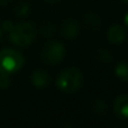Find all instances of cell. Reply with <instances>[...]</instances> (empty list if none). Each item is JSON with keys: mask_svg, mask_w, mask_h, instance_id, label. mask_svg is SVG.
Returning a JSON list of instances; mask_svg holds the SVG:
<instances>
[{"mask_svg": "<svg viewBox=\"0 0 128 128\" xmlns=\"http://www.w3.org/2000/svg\"><path fill=\"white\" fill-rule=\"evenodd\" d=\"M58 88L62 92L72 93L78 91L83 83V75L81 71L75 68L64 70L58 78Z\"/></svg>", "mask_w": 128, "mask_h": 128, "instance_id": "cell-1", "label": "cell"}, {"mask_svg": "<svg viewBox=\"0 0 128 128\" xmlns=\"http://www.w3.org/2000/svg\"><path fill=\"white\" fill-rule=\"evenodd\" d=\"M24 65V58L15 50L6 48L0 52V74H12Z\"/></svg>", "mask_w": 128, "mask_h": 128, "instance_id": "cell-2", "label": "cell"}, {"mask_svg": "<svg viewBox=\"0 0 128 128\" xmlns=\"http://www.w3.org/2000/svg\"><path fill=\"white\" fill-rule=\"evenodd\" d=\"M36 36V29L29 22H22L16 26L9 32L10 40L15 45L20 47L28 46Z\"/></svg>", "mask_w": 128, "mask_h": 128, "instance_id": "cell-3", "label": "cell"}, {"mask_svg": "<svg viewBox=\"0 0 128 128\" xmlns=\"http://www.w3.org/2000/svg\"><path fill=\"white\" fill-rule=\"evenodd\" d=\"M65 55V48L61 43L51 42L45 46L44 51L42 53V58L45 63L54 65L60 63Z\"/></svg>", "mask_w": 128, "mask_h": 128, "instance_id": "cell-4", "label": "cell"}, {"mask_svg": "<svg viewBox=\"0 0 128 128\" xmlns=\"http://www.w3.org/2000/svg\"><path fill=\"white\" fill-rule=\"evenodd\" d=\"M114 110L120 119H128V94H122L115 100Z\"/></svg>", "mask_w": 128, "mask_h": 128, "instance_id": "cell-5", "label": "cell"}, {"mask_svg": "<svg viewBox=\"0 0 128 128\" xmlns=\"http://www.w3.org/2000/svg\"><path fill=\"white\" fill-rule=\"evenodd\" d=\"M126 38V30L120 25H115L108 30V40L112 44H120Z\"/></svg>", "mask_w": 128, "mask_h": 128, "instance_id": "cell-6", "label": "cell"}, {"mask_svg": "<svg viewBox=\"0 0 128 128\" xmlns=\"http://www.w3.org/2000/svg\"><path fill=\"white\" fill-rule=\"evenodd\" d=\"M62 32L63 35L68 38H74L75 36H78L80 32V26L75 20L68 19L64 22L63 27H62Z\"/></svg>", "mask_w": 128, "mask_h": 128, "instance_id": "cell-7", "label": "cell"}, {"mask_svg": "<svg viewBox=\"0 0 128 128\" xmlns=\"http://www.w3.org/2000/svg\"><path fill=\"white\" fill-rule=\"evenodd\" d=\"M30 80L33 82V84L37 88H44L47 84L50 83V76L46 72L44 71H35V72L32 74Z\"/></svg>", "mask_w": 128, "mask_h": 128, "instance_id": "cell-8", "label": "cell"}, {"mask_svg": "<svg viewBox=\"0 0 128 128\" xmlns=\"http://www.w3.org/2000/svg\"><path fill=\"white\" fill-rule=\"evenodd\" d=\"M84 24L90 30H98L100 28L101 22H100V18L97 15L90 12L86 14V17H84Z\"/></svg>", "mask_w": 128, "mask_h": 128, "instance_id": "cell-9", "label": "cell"}, {"mask_svg": "<svg viewBox=\"0 0 128 128\" xmlns=\"http://www.w3.org/2000/svg\"><path fill=\"white\" fill-rule=\"evenodd\" d=\"M115 73L122 81L128 82V62L119 63L115 68Z\"/></svg>", "mask_w": 128, "mask_h": 128, "instance_id": "cell-10", "label": "cell"}, {"mask_svg": "<svg viewBox=\"0 0 128 128\" xmlns=\"http://www.w3.org/2000/svg\"><path fill=\"white\" fill-rule=\"evenodd\" d=\"M107 104H104V101L102 100H97V101L93 104V111H94L96 115L98 116H104L107 114Z\"/></svg>", "mask_w": 128, "mask_h": 128, "instance_id": "cell-11", "label": "cell"}, {"mask_svg": "<svg viewBox=\"0 0 128 128\" xmlns=\"http://www.w3.org/2000/svg\"><path fill=\"white\" fill-rule=\"evenodd\" d=\"M96 58L102 63H109L112 60V55L107 50H98L96 53Z\"/></svg>", "mask_w": 128, "mask_h": 128, "instance_id": "cell-12", "label": "cell"}, {"mask_svg": "<svg viewBox=\"0 0 128 128\" xmlns=\"http://www.w3.org/2000/svg\"><path fill=\"white\" fill-rule=\"evenodd\" d=\"M42 33L44 34L45 36H52L54 33L53 26H52L51 24H48V22H45V24L42 26Z\"/></svg>", "mask_w": 128, "mask_h": 128, "instance_id": "cell-13", "label": "cell"}, {"mask_svg": "<svg viewBox=\"0 0 128 128\" xmlns=\"http://www.w3.org/2000/svg\"><path fill=\"white\" fill-rule=\"evenodd\" d=\"M28 11H29V6L26 4H19V6L17 7V9H16V12H17L18 16H25L28 14Z\"/></svg>", "mask_w": 128, "mask_h": 128, "instance_id": "cell-14", "label": "cell"}, {"mask_svg": "<svg viewBox=\"0 0 128 128\" xmlns=\"http://www.w3.org/2000/svg\"><path fill=\"white\" fill-rule=\"evenodd\" d=\"M10 84V78L8 74H0V86L7 88Z\"/></svg>", "mask_w": 128, "mask_h": 128, "instance_id": "cell-15", "label": "cell"}, {"mask_svg": "<svg viewBox=\"0 0 128 128\" xmlns=\"http://www.w3.org/2000/svg\"><path fill=\"white\" fill-rule=\"evenodd\" d=\"M14 26H15V25H14L11 22H9V20H6V22L2 24V29H4V30H6V32H10L11 29L14 28Z\"/></svg>", "mask_w": 128, "mask_h": 128, "instance_id": "cell-16", "label": "cell"}, {"mask_svg": "<svg viewBox=\"0 0 128 128\" xmlns=\"http://www.w3.org/2000/svg\"><path fill=\"white\" fill-rule=\"evenodd\" d=\"M10 0H0V6H4V4H7Z\"/></svg>", "mask_w": 128, "mask_h": 128, "instance_id": "cell-17", "label": "cell"}, {"mask_svg": "<svg viewBox=\"0 0 128 128\" xmlns=\"http://www.w3.org/2000/svg\"><path fill=\"white\" fill-rule=\"evenodd\" d=\"M124 22H125V25L128 27V14L126 16H125V18H124Z\"/></svg>", "mask_w": 128, "mask_h": 128, "instance_id": "cell-18", "label": "cell"}, {"mask_svg": "<svg viewBox=\"0 0 128 128\" xmlns=\"http://www.w3.org/2000/svg\"><path fill=\"white\" fill-rule=\"evenodd\" d=\"M47 2H52V4H53V2H55V1H58V0H46Z\"/></svg>", "mask_w": 128, "mask_h": 128, "instance_id": "cell-19", "label": "cell"}, {"mask_svg": "<svg viewBox=\"0 0 128 128\" xmlns=\"http://www.w3.org/2000/svg\"><path fill=\"white\" fill-rule=\"evenodd\" d=\"M1 37H2V29H0V40H1Z\"/></svg>", "mask_w": 128, "mask_h": 128, "instance_id": "cell-20", "label": "cell"}, {"mask_svg": "<svg viewBox=\"0 0 128 128\" xmlns=\"http://www.w3.org/2000/svg\"><path fill=\"white\" fill-rule=\"evenodd\" d=\"M122 1H125V2H126V4H128V0H122Z\"/></svg>", "mask_w": 128, "mask_h": 128, "instance_id": "cell-21", "label": "cell"}]
</instances>
